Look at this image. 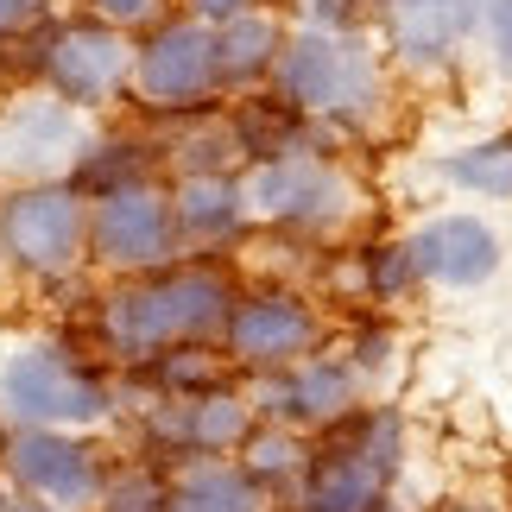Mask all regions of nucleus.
Returning a JSON list of instances; mask_svg holds the SVG:
<instances>
[{"label": "nucleus", "mask_w": 512, "mask_h": 512, "mask_svg": "<svg viewBox=\"0 0 512 512\" xmlns=\"http://www.w3.org/2000/svg\"><path fill=\"white\" fill-rule=\"evenodd\" d=\"M272 95L329 133H361L386 114V57L367 32H285L272 64Z\"/></svg>", "instance_id": "obj_1"}, {"label": "nucleus", "mask_w": 512, "mask_h": 512, "mask_svg": "<svg viewBox=\"0 0 512 512\" xmlns=\"http://www.w3.org/2000/svg\"><path fill=\"white\" fill-rule=\"evenodd\" d=\"M234 310V285L209 266H184L165 272V279H146L133 291H114L102 310L108 342L127 354V361H152L177 342H196L209 329H222Z\"/></svg>", "instance_id": "obj_2"}, {"label": "nucleus", "mask_w": 512, "mask_h": 512, "mask_svg": "<svg viewBox=\"0 0 512 512\" xmlns=\"http://www.w3.org/2000/svg\"><path fill=\"white\" fill-rule=\"evenodd\" d=\"M241 190H247V209H260L266 222H285L298 234H342L361 215V184L329 152L266 159V165H253V177Z\"/></svg>", "instance_id": "obj_3"}, {"label": "nucleus", "mask_w": 512, "mask_h": 512, "mask_svg": "<svg viewBox=\"0 0 512 512\" xmlns=\"http://www.w3.org/2000/svg\"><path fill=\"white\" fill-rule=\"evenodd\" d=\"M373 32L386 45V64L411 76H443L481 38V0H380Z\"/></svg>", "instance_id": "obj_4"}, {"label": "nucleus", "mask_w": 512, "mask_h": 512, "mask_svg": "<svg viewBox=\"0 0 512 512\" xmlns=\"http://www.w3.org/2000/svg\"><path fill=\"white\" fill-rule=\"evenodd\" d=\"M83 241H89L83 196L64 184H32L0 203V253H13V266L38 272V279L70 272Z\"/></svg>", "instance_id": "obj_5"}, {"label": "nucleus", "mask_w": 512, "mask_h": 512, "mask_svg": "<svg viewBox=\"0 0 512 512\" xmlns=\"http://www.w3.org/2000/svg\"><path fill=\"white\" fill-rule=\"evenodd\" d=\"M0 399H7L13 418H26V424H38V430L108 418V386L89 380V373L76 367V361H64L57 348H26V354H13L7 373H0Z\"/></svg>", "instance_id": "obj_6"}, {"label": "nucleus", "mask_w": 512, "mask_h": 512, "mask_svg": "<svg viewBox=\"0 0 512 512\" xmlns=\"http://www.w3.org/2000/svg\"><path fill=\"white\" fill-rule=\"evenodd\" d=\"M222 336H228L234 361L272 373V367H291V361H304V354H317V342H323V310L310 304L304 291L266 285V291H253V298H234Z\"/></svg>", "instance_id": "obj_7"}, {"label": "nucleus", "mask_w": 512, "mask_h": 512, "mask_svg": "<svg viewBox=\"0 0 512 512\" xmlns=\"http://www.w3.org/2000/svg\"><path fill=\"white\" fill-rule=\"evenodd\" d=\"M133 83L152 108H203L215 95V26H203L196 13L159 19L133 51Z\"/></svg>", "instance_id": "obj_8"}, {"label": "nucleus", "mask_w": 512, "mask_h": 512, "mask_svg": "<svg viewBox=\"0 0 512 512\" xmlns=\"http://www.w3.org/2000/svg\"><path fill=\"white\" fill-rule=\"evenodd\" d=\"M405 241H411V260H418V279L437 285V291H481L487 279H500V266H506L500 228L487 222V215H468V209L430 215Z\"/></svg>", "instance_id": "obj_9"}, {"label": "nucleus", "mask_w": 512, "mask_h": 512, "mask_svg": "<svg viewBox=\"0 0 512 512\" xmlns=\"http://www.w3.org/2000/svg\"><path fill=\"white\" fill-rule=\"evenodd\" d=\"M51 89L70 108H102L114 89L133 76V45L102 19H76V26H51L45 32V64Z\"/></svg>", "instance_id": "obj_10"}, {"label": "nucleus", "mask_w": 512, "mask_h": 512, "mask_svg": "<svg viewBox=\"0 0 512 512\" xmlns=\"http://www.w3.org/2000/svg\"><path fill=\"white\" fill-rule=\"evenodd\" d=\"M361 405V373L342 354H304L291 367L266 373V424H291V430H329L336 418Z\"/></svg>", "instance_id": "obj_11"}, {"label": "nucleus", "mask_w": 512, "mask_h": 512, "mask_svg": "<svg viewBox=\"0 0 512 512\" xmlns=\"http://www.w3.org/2000/svg\"><path fill=\"white\" fill-rule=\"evenodd\" d=\"M83 152V127L64 95H19L0 108V177H51Z\"/></svg>", "instance_id": "obj_12"}, {"label": "nucleus", "mask_w": 512, "mask_h": 512, "mask_svg": "<svg viewBox=\"0 0 512 512\" xmlns=\"http://www.w3.org/2000/svg\"><path fill=\"white\" fill-rule=\"evenodd\" d=\"M177 241V215L159 190L133 184L102 196V209L89 215V247L102 253L108 266H159Z\"/></svg>", "instance_id": "obj_13"}, {"label": "nucleus", "mask_w": 512, "mask_h": 512, "mask_svg": "<svg viewBox=\"0 0 512 512\" xmlns=\"http://www.w3.org/2000/svg\"><path fill=\"white\" fill-rule=\"evenodd\" d=\"M7 468L26 494L51 500V506H89L102 494V475H95V449L70 443L64 430H19L7 449Z\"/></svg>", "instance_id": "obj_14"}, {"label": "nucleus", "mask_w": 512, "mask_h": 512, "mask_svg": "<svg viewBox=\"0 0 512 512\" xmlns=\"http://www.w3.org/2000/svg\"><path fill=\"white\" fill-rule=\"evenodd\" d=\"M380 500H386V481L367 462H354L348 449L323 443L298 468V506L291 512H373Z\"/></svg>", "instance_id": "obj_15"}, {"label": "nucleus", "mask_w": 512, "mask_h": 512, "mask_svg": "<svg viewBox=\"0 0 512 512\" xmlns=\"http://www.w3.org/2000/svg\"><path fill=\"white\" fill-rule=\"evenodd\" d=\"M159 430H165L177 449H190V456H222V449H241L247 443L253 405L215 386V392H196V399L165 405L159 411Z\"/></svg>", "instance_id": "obj_16"}, {"label": "nucleus", "mask_w": 512, "mask_h": 512, "mask_svg": "<svg viewBox=\"0 0 512 512\" xmlns=\"http://www.w3.org/2000/svg\"><path fill=\"white\" fill-rule=\"evenodd\" d=\"M285 51V26L266 7H247L215 26V89H253L272 83V64Z\"/></svg>", "instance_id": "obj_17"}, {"label": "nucleus", "mask_w": 512, "mask_h": 512, "mask_svg": "<svg viewBox=\"0 0 512 512\" xmlns=\"http://www.w3.org/2000/svg\"><path fill=\"white\" fill-rule=\"evenodd\" d=\"M323 443H336V449H348L354 462H367L386 487L399 481V468L411 456V430H405L399 405H354L348 418H336L323 430Z\"/></svg>", "instance_id": "obj_18"}, {"label": "nucleus", "mask_w": 512, "mask_h": 512, "mask_svg": "<svg viewBox=\"0 0 512 512\" xmlns=\"http://www.w3.org/2000/svg\"><path fill=\"white\" fill-rule=\"evenodd\" d=\"M171 512H266V487L241 462L196 456L171 487Z\"/></svg>", "instance_id": "obj_19"}, {"label": "nucleus", "mask_w": 512, "mask_h": 512, "mask_svg": "<svg viewBox=\"0 0 512 512\" xmlns=\"http://www.w3.org/2000/svg\"><path fill=\"white\" fill-rule=\"evenodd\" d=\"M171 215H177V234H190V241H228V234H241V222H247V190L222 171L184 177Z\"/></svg>", "instance_id": "obj_20"}, {"label": "nucleus", "mask_w": 512, "mask_h": 512, "mask_svg": "<svg viewBox=\"0 0 512 512\" xmlns=\"http://www.w3.org/2000/svg\"><path fill=\"white\" fill-rule=\"evenodd\" d=\"M437 177L475 203H512V127L487 133L475 146H456L437 159Z\"/></svg>", "instance_id": "obj_21"}, {"label": "nucleus", "mask_w": 512, "mask_h": 512, "mask_svg": "<svg viewBox=\"0 0 512 512\" xmlns=\"http://www.w3.org/2000/svg\"><path fill=\"white\" fill-rule=\"evenodd\" d=\"M152 152L133 146V140H114V146H95V152H76V196H114V190H133L146 177Z\"/></svg>", "instance_id": "obj_22"}, {"label": "nucleus", "mask_w": 512, "mask_h": 512, "mask_svg": "<svg viewBox=\"0 0 512 512\" xmlns=\"http://www.w3.org/2000/svg\"><path fill=\"white\" fill-rule=\"evenodd\" d=\"M361 285H367V304H405L411 291H424L411 241H367L361 247Z\"/></svg>", "instance_id": "obj_23"}, {"label": "nucleus", "mask_w": 512, "mask_h": 512, "mask_svg": "<svg viewBox=\"0 0 512 512\" xmlns=\"http://www.w3.org/2000/svg\"><path fill=\"white\" fill-rule=\"evenodd\" d=\"M241 449H247L241 468H247V475L260 481V487L298 481V468H304V456H310L304 437H298L291 424H260V430H247V443H241Z\"/></svg>", "instance_id": "obj_24"}, {"label": "nucleus", "mask_w": 512, "mask_h": 512, "mask_svg": "<svg viewBox=\"0 0 512 512\" xmlns=\"http://www.w3.org/2000/svg\"><path fill=\"white\" fill-rule=\"evenodd\" d=\"M399 354H405V336H399V329H392L386 317H367V323H354L342 361L361 373V386H373V380H392V373H399Z\"/></svg>", "instance_id": "obj_25"}, {"label": "nucleus", "mask_w": 512, "mask_h": 512, "mask_svg": "<svg viewBox=\"0 0 512 512\" xmlns=\"http://www.w3.org/2000/svg\"><path fill=\"white\" fill-rule=\"evenodd\" d=\"M298 7V26H317V32H367L373 26V0H291Z\"/></svg>", "instance_id": "obj_26"}, {"label": "nucleus", "mask_w": 512, "mask_h": 512, "mask_svg": "<svg viewBox=\"0 0 512 512\" xmlns=\"http://www.w3.org/2000/svg\"><path fill=\"white\" fill-rule=\"evenodd\" d=\"M481 45L487 64L512 83V0H481Z\"/></svg>", "instance_id": "obj_27"}, {"label": "nucleus", "mask_w": 512, "mask_h": 512, "mask_svg": "<svg viewBox=\"0 0 512 512\" xmlns=\"http://www.w3.org/2000/svg\"><path fill=\"white\" fill-rule=\"evenodd\" d=\"M102 512H171V494L152 475H121V481L108 487Z\"/></svg>", "instance_id": "obj_28"}, {"label": "nucleus", "mask_w": 512, "mask_h": 512, "mask_svg": "<svg viewBox=\"0 0 512 512\" xmlns=\"http://www.w3.org/2000/svg\"><path fill=\"white\" fill-rule=\"evenodd\" d=\"M89 19L127 32V26H159L165 19V0H89Z\"/></svg>", "instance_id": "obj_29"}, {"label": "nucleus", "mask_w": 512, "mask_h": 512, "mask_svg": "<svg viewBox=\"0 0 512 512\" xmlns=\"http://www.w3.org/2000/svg\"><path fill=\"white\" fill-rule=\"evenodd\" d=\"M45 19V0H0V38H13V32H26Z\"/></svg>", "instance_id": "obj_30"}, {"label": "nucleus", "mask_w": 512, "mask_h": 512, "mask_svg": "<svg viewBox=\"0 0 512 512\" xmlns=\"http://www.w3.org/2000/svg\"><path fill=\"white\" fill-rule=\"evenodd\" d=\"M184 7L203 19V26H222V19H234V13H247V7H260V0H184Z\"/></svg>", "instance_id": "obj_31"}, {"label": "nucleus", "mask_w": 512, "mask_h": 512, "mask_svg": "<svg viewBox=\"0 0 512 512\" xmlns=\"http://www.w3.org/2000/svg\"><path fill=\"white\" fill-rule=\"evenodd\" d=\"M0 512H64V506H38V500H7L0 494Z\"/></svg>", "instance_id": "obj_32"}, {"label": "nucleus", "mask_w": 512, "mask_h": 512, "mask_svg": "<svg viewBox=\"0 0 512 512\" xmlns=\"http://www.w3.org/2000/svg\"><path fill=\"white\" fill-rule=\"evenodd\" d=\"M443 512H500V506H487V500H456V506H443Z\"/></svg>", "instance_id": "obj_33"}, {"label": "nucleus", "mask_w": 512, "mask_h": 512, "mask_svg": "<svg viewBox=\"0 0 512 512\" xmlns=\"http://www.w3.org/2000/svg\"><path fill=\"white\" fill-rule=\"evenodd\" d=\"M373 512H405V506H392V500H380V506H373Z\"/></svg>", "instance_id": "obj_34"}, {"label": "nucleus", "mask_w": 512, "mask_h": 512, "mask_svg": "<svg viewBox=\"0 0 512 512\" xmlns=\"http://www.w3.org/2000/svg\"><path fill=\"white\" fill-rule=\"evenodd\" d=\"M373 7H380V0H373Z\"/></svg>", "instance_id": "obj_35"}]
</instances>
